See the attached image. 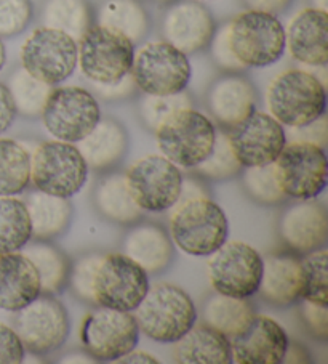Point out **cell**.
<instances>
[{
  "mask_svg": "<svg viewBox=\"0 0 328 364\" xmlns=\"http://www.w3.org/2000/svg\"><path fill=\"white\" fill-rule=\"evenodd\" d=\"M266 105L277 122L288 129L302 127L325 114V84L305 69H287L269 84Z\"/></svg>",
  "mask_w": 328,
  "mask_h": 364,
  "instance_id": "obj_2",
  "label": "cell"
},
{
  "mask_svg": "<svg viewBox=\"0 0 328 364\" xmlns=\"http://www.w3.org/2000/svg\"><path fill=\"white\" fill-rule=\"evenodd\" d=\"M61 363H94L90 355H82V358H77V355H67V358H62Z\"/></svg>",
  "mask_w": 328,
  "mask_h": 364,
  "instance_id": "obj_52",
  "label": "cell"
},
{
  "mask_svg": "<svg viewBox=\"0 0 328 364\" xmlns=\"http://www.w3.org/2000/svg\"><path fill=\"white\" fill-rule=\"evenodd\" d=\"M5 85L13 98L16 114H21L23 117H40L43 106L53 89L52 85L31 76L23 68L15 69Z\"/></svg>",
  "mask_w": 328,
  "mask_h": 364,
  "instance_id": "obj_36",
  "label": "cell"
},
{
  "mask_svg": "<svg viewBox=\"0 0 328 364\" xmlns=\"http://www.w3.org/2000/svg\"><path fill=\"white\" fill-rule=\"evenodd\" d=\"M13 329L24 350L43 356L60 350L71 331L66 306L48 294H40L34 302L16 311Z\"/></svg>",
  "mask_w": 328,
  "mask_h": 364,
  "instance_id": "obj_16",
  "label": "cell"
},
{
  "mask_svg": "<svg viewBox=\"0 0 328 364\" xmlns=\"http://www.w3.org/2000/svg\"><path fill=\"white\" fill-rule=\"evenodd\" d=\"M214 33L217 23L213 15L197 0H175L162 15L163 41L187 56L208 48Z\"/></svg>",
  "mask_w": 328,
  "mask_h": 364,
  "instance_id": "obj_18",
  "label": "cell"
},
{
  "mask_svg": "<svg viewBox=\"0 0 328 364\" xmlns=\"http://www.w3.org/2000/svg\"><path fill=\"white\" fill-rule=\"evenodd\" d=\"M229 343L236 364H282L290 338L275 319L253 315Z\"/></svg>",
  "mask_w": 328,
  "mask_h": 364,
  "instance_id": "obj_19",
  "label": "cell"
},
{
  "mask_svg": "<svg viewBox=\"0 0 328 364\" xmlns=\"http://www.w3.org/2000/svg\"><path fill=\"white\" fill-rule=\"evenodd\" d=\"M290 55L311 68H325L328 63V15L317 7L302 9L285 31Z\"/></svg>",
  "mask_w": 328,
  "mask_h": 364,
  "instance_id": "obj_22",
  "label": "cell"
},
{
  "mask_svg": "<svg viewBox=\"0 0 328 364\" xmlns=\"http://www.w3.org/2000/svg\"><path fill=\"white\" fill-rule=\"evenodd\" d=\"M253 309L247 299H237L214 292L202 309V323L217 329L228 338L239 334L253 316Z\"/></svg>",
  "mask_w": 328,
  "mask_h": 364,
  "instance_id": "obj_33",
  "label": "cell"
},
{
  "mask_svg": "<svg viewBox=\"0 0 328 364\" xmlns=\"http://www.w3.org/2000/svg\"><path fill=\"white\" fill-rule=\"evenodd\" d=\"M173 360L180 364H231L229 338L205 323H195L175 342Z\"/></svg>",
  "mask_w": 328,
  "mask_h": 364,
  "instance_id": "obj_26",
  "label": "cell"
},
{
  "mask_svg": "<svg viewBox=\"0 0 328 364\" xmlns=\"http://www.w3.org/2000/svg\"><path fill=\"white\" fill-rule=\"evenodd\" d=\"M93 204L101 217L119 225H133L143 215L129 190L125 173H109L101 178L93 190Z\"/></svg>",
  "mask_w": 328,
  "mask_h": 364,
  "instance_id": "obj_29",
  "label": "cell"
},
{
  "mask_svg": "<svg viewBox=\"0 0 328 364\" xmlns=\"http://www.w3.org/2000/svg\"><path fill=\"white\" fill-rule=\"evenodd\" d=\"M140 341L135 315L131 311L99 306L84 316L80 328L82 347L94 361L116 363L133 351Z\"/></svg>",
  "mask_w": 328,
  "mask_h": 364,
  "instance_id": "obj_12",
  "label": "cell"
},
{
  "mask_svg": "<svg viewBox=\"0 0 328 364\" xmlns=\"http://www.w3.org/2000/svg\"><path fill=\"white\" fill-rule=\"evenodd\" d=\"M261 300L287 309L298 304L302 294L301 259L292 250L273 252L263 259V278L258 289Z\"/></svg>",
  "mask_w": 328,
  "mask_h": 364,
  "instance_id": "obj_23",
  "label": "cell"
},
{
  "mask_svg": "<svg viewBox=\"0 0 328 364\" xmlns=\"http://www.w3.org/2000/svg\"><path fill=\"white\" fill-rule=\"evenodd\" d=\"M42 26L58 29L77 42L94 23L88 0H43L40 7Z\"/></svg>",
  "mask_w": 328,
  "mask_h": 364,
  "instance_id": "obj_31",
  "label": "cell"
},
{
  "mask_svg": "<svg viewBox=\"0 0 328 364\" xmlns=\"http://www.w3.org/2000/svg\"><path fill=\"white\" fill-rule=\"evenodd\" d=\"M224 28L229 48L245 69L268 68L285 53V28L275 15L247 10Z\"/></svg>",
  "mask_w": 328,
  "mask_h": 364,
  "instance_id": "obj_4",
  "label": "cell"
},
{
  "mask_svg": "<svg viewBox=\"0 0 328 364\" xmlns=\"http://www.w3.org/2000/svg\"><path fill=\"white\" fill-rule=\"evenodd\" d=\"M129 190L141 210L173 209L182 191L181 168L162 154H151L133 162L125 172Z\"/></svg>",
  "mask_w": 328,
  "mask_h": 364,
  "instance_id": "obj_14",
  "label": "cell"
},
{
  "mask_svg": "<svg viewBox=\"0 0 328 364\" xmlns=\"http://www.w3.org/2000/svg\"><path fill=\"white\" fill-rule=\"evenodd\" d=\"M40 294L39 273L26 255L0 254V309L16 313Z\"/></svg>",
  "mask_w": 328,
  "mask_h": 364,
  "instance_id": "obj_24",
  "label": "cell"
},
{
  "mask_svg": "<svg viewBox=\"0 0 328 364\" xmlns=\"http://www.w3.org/2000/svg\"><path fill=\"white\" fill-rule=\"evenodd\" d=\"M229 236L224 210L200 191L182 194L170 217V237L180 250L192 257H208Z\"/></svg>",
  "mask_w": 328,
  "mask_h": 364,
  "instance_id": "obj_1",
  "label": "cell"
},
{
  "mask_svg": "<svg viewBox=\"0 0 328 364\" xmlns=\"http://www.w3.org/2000/svg\"><path fill=\"white\" fill-rule=\"evenodd\" d=\"M29 185V149L13 138H0V196H18Z\"/></svg>",
  "mask_w": 328,
  "mask_h": 364,
  "instance_id": "obj_34",
  "label": "cell"
},
{
  "mask_svg": "<svg viewBox=\"0 0 328 364\" xmlns=\"http://www.w3.org/2000/svg\"><path fill=\"white\" fill-rule=\"evenodd\" d=\"M302 294L301 299L322 306L328 305L327 249L319 247L301 259Z\"/></svg>",
  "mask_w": 328,
  "mask_h": 364,
  "instance_id": "obj_38",
  "label": "cell"
},
{
  "mask_svg": "<svg viewBox=\"0 0 328 364\" xmlns=\"http://www.w3.org/2000/svg\"><path fill=\"white\" fill-rule=\"evenodd\" d=\"M135 52L129 37L93 23L77 41V66L92 84H116L130 74Z\"/></svg>",
  "mask_w": 328,
  "mask_h": 364,
  "instance_id": "obj_6",
  "label": "cell"
},
{
  "mask_svg": "<svg viewBox=\"0 0 328 364\" xmlns=\"http://www.w3.org/2000/svg\"><path fill=\"white\" fill-rule=\"evenodd\" d=\"M283 244L295 254H307L324 247L328 237L325 205L315 199H305L288 205L279 220Z\"/></svg>",
  "mask_w": 328,
  "mask_h": 364,
  "instance_id": "obj_21",
  "label": "cell"
},
{
  "mask_svg": "<svg viewBox=\"0 0 328 364\" xmlns=\"http://www.w3.org/2000/svg\"><path fill=\"white\" fill-rule=\"evenodd\" d=\"M282 363L290 364H302V363H311V355L307 353V350L302 345L296 342H290L285 356H283Z\"/></svg>",
  "mask_w": 328,
  "mask_h": 364,
  "instance_id": "obj_50",
  "label": "cell"
},
{
  "mask_svg": "<svg viewBox=\"0 0 328 364\" xmlns=\"http://www.w3.org/2000/svg\"><path fill=\"white\" fill-rule=\"evenodd\" d=\"M77 148L93 171H109L124 159L129 146L127 132L114 119H101Z\"/></svg>",
  "mask_w": 328,
  "mask_h": 364,
  "instance_id": "obj_27",
  "label": "cell"
},
{
  "mask_svg": "<svg viewBox=\"0 0 328 364\" xmlns=\"http://www.w3.org/2000/svg\"><path fill=\"white\" fill-rule=\"evenodd\" d=\"M135 311L140 332L159 343H175L197 323V310L189 294L168 282L151 286Z\"/></svg>",
  "mask_w": 328,
  "mask_h": 364,
  "instance_id": "obj_3",
  "label": "cell"
},
{
  "mask_svg": "<svg viewBox=\"0 0 328 364\" xmlns=\"http://www.w3.org/2000/svg\"><path fill=\"white\" fill-rule=\"evenodd\" d=\"M24 345L13 328L0 323V364H20L24 361Z\"/></svg>",
  "mask_w": 328,
  "mask_h": 364,
  "instance_id": "obj_45",
  "label": "cell"
},
{
  "mask_svg": "<svg viewBox=\"0 0 328 364\" xmlns=\"http://www.w3.org/2000/svg\"><path fill=\"white\" fill-rule=\"evenodd\" d=\"M130 74L144 95H176L186 92L192 69L186 53L162 41L149 42L135 52Z\"/></svg>",
  "mask_w": 328,
  "mask_h": 364,
  "instance_id": "obj_9",
  "label": "cell"
},
{
  "mask_svg": "<svg viewBox=\"0 0 328 364\" xmlns=\"http://www.w3.org/2000/svg\"><path fill=\"white\" fill-rule=\"evenodd\" d=\"M29 213L33 237L35 241H50L65 233L72 222L74 207L67 198L53 196L35 190L24 199Z\"/></svg>",
  "mask_w": 328,
  "mask_h": 364,
  "instance_id": "obj_28",
  "label": "cell"
},
{
  "mask_svg": "<svg viewBox=\"0 0 328 364\" xmlns=\"http://www.w3.org/2000/svg\"><path fill=\"white\" fill-rule=\"evenodd\" d=\"M116 363H130V364H136V363H146V364H159V361L155 360L153 355L144 353V351H130L129 355L122 356L121 360H117Z\"/></svg>",
  "mask_w": 328,
  "mask_h": 364,
  "instance_id": "obj_51",
  "label": "cell"
},
{
  "mask_svg": "<svg viewBox=\"0 0 328 364\" xmlns=\"http://www.w3.org/2000/svg\"><path fill=\"white\" fill-rule=\"evenodd\" d=\"M241 2L247 7V10L264 11V14L277 16L290 7L292 0H241Z\"/></svg>",
  "mask_w": 328,
  "mask_h": 364,
  "instance_id": "obj_49",
  "label": "cell"
},
{
  "mask_svg": "<svg viewBox=\"0 0 328 364\" xmlns=\"http://www.w3.org/2000/svg\"><path fill=\"white\" fill-rule=\"evenodd\" d=\"M192 106V98L189 93L181 92L176 95H144L140 100L138 109L143 124L149 130H157V127L181 108Z\"/></svg>",
  "mask_w": 328,
  "mask_h": 364,
  "instance_id": "obj_40",
  "label": "cell"
},
{
  "mask_svg": "<svg viewBox=\"0 0 328 364\" xmlns=\"http://www.w3.org/2000/svg\"><path fill=\"white\" fill-rule=\"evenodd\" d=\"M242 185L251 200L261 205H277L288 199L277 181L274 164L247 167L242 175Z\"/></svg>",
  "mask_w": 328,
  "mask_h": 364,
  "instance_id": "obj_39",
  "label": "cell"
},
{
  "mask_svg": "<svg viewBox=\"0 0 328 364\" xmlns=\"http://www.w3.org/2000/svg\"><path fill=\"white\" fill-rule=\"evenodd\" d=\"M256 89L241 73H224L208 87L205 103L214 125L234 127L256 109Z\"/></svg>",
  "mask_w": 328,
  "mask_h": 364,
  "instance_id": "obj_20",
  "label": "cell"
},
{
  "mask_svg": "<svg viewBox=\"0 0 328 364\" xmlns=\"http://www.w3.org/2000/svg\"><path fill=\"white\" fill-rule=\"evenodd\" d=\"M155 138L162 156L176 167L192 171L210 156L217 125L204 112L189 106L167 117L157 127Z\"/></svg>",
  "mask_w": 328,
  "mask_h": 364,
  "instance_id": "obj_5",
  "label": "cell"
},
{
  "mask_svg": "<svg viewBox=\"0 0 328 364\" xmlns=\"http://www.w3.org/2000/svg\"><path fill=\"white\" fill-rule=\"evenodd\" d=\"M34 5L31 0H0V37H15L31 24Z\"/></svg>",
  "mask_w": 328,
  "mask_h": 364,
  "instance_id": "obj_41",
  "label": "cell"
},
{
  "mask_svg": "<svg viewBox=\"0 0 328 364\" xmlns=\"http://www.w3.org/2000/svg\"><path fill=\"white\" fill-rule=\"evenodd\" d=\"M5 63H7V48H5L2 37H0V73L5 68Z\"/></svg>",
  "mask_w": 328,
  "mask_h": 364,
  "instance_id": "obj_53",
  "label": "cell"
},
{
  "mask_svg": "<svg viewBox=\"0 0 328 364\" xmlns=\"http://www.w3.org/2000/svg\"><path fill=\"white\" fill-rule=\"evenodd\" d=\"M195 175L208 180H229L237 177L242 172V166L239 164L234 153H232L228 135L223 129H217V138H214L213 149L208 158L192 168Z\"/></svg>",
  "mask_w": 328,
  "mask_h": 364,
  "instance_id": "obj_37",
  "label": "cell"
},
{
  "mask_svg": "<svg viewBox=\"0 0 328 364\" xmlns=\"http://www.w3.org/2000/svg\"><path fill=\"white\" fill-rule=\"evenodd\" d=\"M23 254L34 263L39 273L42 294L55 296L65 289L71 272V262L62 250L48 241H34L23 247Z\"/></svg>",
  "mask_w": 328,
  "mask_h": 364,
  "instance_id": "obj_32",
  "label": "cell"
},
{
  "mask_svg": "<svg viewBox=\"0 0 328 364\" xmlns=\"http://www.w3.org/2000/svg\"><path fill=\"white\" fill-rule=\"evenodd\" d=\"M16 117V108L7 85L0 82V135L7 132Z\"/></svg>",
  "mask_w": 328,
  "mask_h": 364,
  "instance_id": "obj_48",
  "label": "cell"
},
{
  "mask_svg": "<svg viewBox=\"0 0 328 364\" xmlns=\"http://www.w3.org/2000/svg\"><path fill=\"white\" fill-rule=\"evenodd\" d=\"M40 117L43 127L56 140L75 144L101 121V108L98 98L84 87H53Z\"/></svg>",
  "mask_w": 328,
  "mask_h": 364,
  "instance_id": "obj_10",
  "label": "cell"
},
{
  "mask_svg": "<svg viewBox=\"0 0 328 364\" xmlns=\"http://www.w3.org/2000/svg\"><path fill=\"white\" fill-rule=\"evenodd\" d=\"M263 278V257L244 241H226L208 263V279L214 292L250 299L258 294Z\"/></svg>",
  "mask_w": 328,
  "mask_h": 364,
  "instance_id": "obj_13",
  "label": "cell"
},
{
  "mask_svg": "<svg viewBox=\"0 0 328 364\" xmlns=\"http://www.w3.org/2000/svg\"><path fill=\"white\" fill-rule=\"evenodd\" d=\"M302 300V299H301ZM301 321L305 324L306 331L314 338L325 342L328 338V311L327 306L302 300L300 305Z\"/></svg>",
  "mask_w": 328,
  "mask_h": 364,
  "instance_id": "obj_44",
  "label": "cell"
},
{
  "mask_svg": "<svg viewBox=\"0 0 328 364\" xmlns=\"http://www.w3.org/2000/svg\"><path fill=\"white\" fill-rule=\"evenodd\" d=\"M21 68L48 85H60L77 68V42L58 29L40 26L24 41Z\"/></svg>",
  "mask_w": 328,
  "mask_h": 364,
  "instance_id": "obj_15",
  "label": "cell"
},
{
  "mask_svg": "<svg viewBox=\"0 0 328 364\" xmlns=\"http://www.w3.org/2000/svg\"><path fill=\"white\" fill-rule=\"evenodd\" d=\"M88 178V166L77 144L45 141L31 154V183L35 190L60 198H72Z\"/></svg>",
  "mask_w": 328,
  "mask_h": 364,
  "instance_id": "obj_7",
  "label": "cell"
},
{
  "mask_svg": "<svg viewBox=\"0 0 328 364\" xmlns=\"http://www.w3.org/2000/svg\"><path fill=\"white\" fill-rule=\"evenodd\" d=\"M93 15L99 26L117 31L135 46L151 31V16L140 0H101Z\"/></svg>",
  "mask_w": 328,
  "mask_h": 364,
  "instance_id": "obj_30",
  "label": "cell"
},
{
  "mask_svg": "<svg viewBox=\"0 0 328 364\" xmlns=\"http://www.w3.org/2000/svg\"><path fill=\"white\" fill-rule=\"evenodd\" d=\"M122 250L149 274L167 269L175 255L172 237L155 223H133L124 236Z\"/></svg>",
  "mask_w": 328,
  "mask_h": 364,
  "instance_id": "obj_25",
  "label": "cell"
},
{
  "mask_svg": "<svg viewBox=\"0 0 328 364\" xmlns=\"http://www.w3.org/2000/svg\"><path fill=\"white\" fill-rule=\"evenodd\" d=\"M31 240L33 228L24 200L0 196V254L21 252Z\"/></svg>",
  "mask_w": 328,
  "mask_h": 364,
  "instance_id": "obj_35",
  "label": "cell"
},
{
  "mask_svg": "<svg viewBox=\"0 0 328 364\" xmlns=\"http://www.w3.org/2000/svg\"><path fill=\"white\" fill-rule=\"evenodd\" d=\"M208 48H210V53H212L214 65H217L219 69H223L224 73L245 71V68L241 65V61L236 58L234 53H232V50L229 48L224 24L219 29H217V33H214Z\"/></svg>",
  "mask_w": 328,
  "mask_h": 364,
  "instance_id": "obj_43",
  "label": "cell"
},
{
  "mask_svg": "<svg viewBox=\"0 0 328 364\" xmlns=\"http://www.w3.org/2000/svg\"><path fill=\"white\" fill-rule=\"evenodd\" d=\"M226 135L242 168L274 164L287 144L283 125L269 112L256 109L242 122L226 130Z\"/></svg>",
  "mask_w": 328,
  "mask_h": 364,
  "instance_id": "obj_17",
  "label": "cell"
},
{
  "mask_svg": "<svg viewBox=\"0 0 328 364\" xmlns=\"http://www.w3.org/2000/svg\"><path fill=\"white\" fill-rule=\"evenodd\" d=\"M99 259H101L99 252L82 255L74 265H71V272H69L67 282L71 284L74 296L90 305H94L93 281H94V273H97Z\"/></svg>",
  "mask_w": 328,
  "mask_h": 364,
  "instance_id": "obj_42",
  "label": "cell"
},
{
  "mask_svg": "<svg viewBox=\"0 0 328 364\" xmlns=\"http://www.w3.org/2000/svg\"><path fill=\"white\" fill-rule=\"evenodd\" d=\"M151 287L149 273L124 252L101 254L93 281L94 305L135 311Z\"/></svg>",
  "mask_w": 328,
  "mask_h": 364,
  "instance_id": "obj_8",
  "label": "cell"
},
{
  "mask_svg": "<svg viewBox=\"0 0 328 364\" xmlns=\"http://www.w3.org/2000/svg\"><path fill=\"white\" fill-rule=\"evenodd\" d=\"M274 171L287 198L315 199L324 193L328 181L325 148L307 141H290L275 159Z\"/></svg>",
  "mask_w": 328,
  "mask_h": 364,
  "instance_id": "obj_11",
  "label": "cell"
},
{
  "mask_svg": "<svg viewBox=\"0 0 328 364\" xmlns=\"http://www.w3.org/2000/svg\"><path fill=\"white\" fill-rule=\"evenodd\" d=\"M97 95L99 98L106 100V102H121V100H127L133 97L136 93V84L131 74L125 76L122 80H119L116 84H107V85H98L93 84Z\"/></svg>",
  "mask_w": 328,
  "mask_h": 364,
  "instance_id": "obj_47",
  "label": "cell"
},
{
  "mask_svg": "<svg viewBox=\"0 0 328 364\" xmlns=\"http://www.w3.org/2000/svg\"><path fill=\"white\" fill-rule=\"evenodd\" d=\"M151 2H155V4H160V5H168L175 2V0H151Z\"/></svg>",
  "mask_w": 328,
  "mask_h": 364,
  "instance_id": "obj_54",
  "label": "cell"
},
{
  "mask_svg": "<svg viewBox=\"0 0 328 364\" xmlns=\"http://www.w3.org/2000/svg\"><path fill=\"white\" fill-rule=\"evenodd\" d=\"M328 125H327V117L325 114L319 117L317 121H314L307 125H302V127L290 129V136H292V141H307L319 144V146L325 148L328 143Z\"/></svg>",
  "mask_w": 328,
  "mask_h": 364,
  "instance_id": "obj_46",
  "label": "cell"
}]
</instances>
